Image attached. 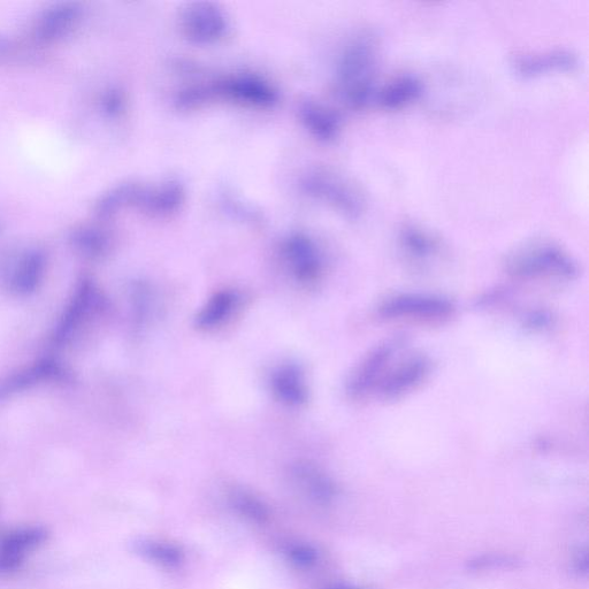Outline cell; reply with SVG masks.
I'll return each mask as SVG.
<instances>
[{
	"label": "cell",
	"mask_w": 589,
	"mask_h": 589,
	"mask_svg": "<svg viewBox=\"0 0 589 589\" xmlns=\"http://www.w3.org/2000/svg\"><path fill=\"white\" fill-rule=\"evenodd\" d=\"M109 303L94 281L83 279L60 317L52 335L53 346L64 348L78 340L88 328L102 318Z\"/></svg>",
	"instance_id": "cell-1"
},
{
	"label": "cell",
	"mask_w": 589,
	"mask_h": 589,
	"mask_svg": "<svg viewBox=\"0 0 589 589\" xmlns=\"http://www.w3.org/2000/svg\"><path fill=\"white\" fill-rule=\"evenodd\" d=\"M508 271L517 278H556L571 280L578 266L562 248L550 243L534 244L519 250L508 260Z\"/></svg>",
	"instance_id": "cell-2"
},
{
	"label": "cell",
	"mask_w": 589,
	"mask_h": 589,
	"mask_svg": "<svg viewBox=\"0 0 589 589\" xmlns=\"http://www.w3.org/2000/svg\"><path fill=\"white\" fill-rule=\"evenodd\" d=\"M376 73V42L363 37L351 45L344 58L342 78L349 103L361 107L370 101Z\"/></svg>",
	"instance_id": "cell-3"
},
{
	"label": "cell",
	"mask_w": 589,
	"mask_h": 589,
	"mask_svg": "<svg viewBox=\"0 0 589 589\" xmlns=\"http://www.w3.org/2000/svg\"><path fill=\"white\" fill-rule=\"evenodd\" d=\"M47 269V257L41 249L9 252L0 260V288L13 296H29L40 288Z\"/></svg>",
	"instance_id": "cell-4"
},
{
	"label": "cell",
	"mask_w": 589,
	"mask_h": 589,
	"mask_svg": "<svg viewBox=\"0 0 589 589\" xmlns=\"http://www.w3.org/2000/svg\"><path fill=\"white\" fill-rule=\"evenodd\" d=\"M455 305L446 298L422 294H402L380 305V315L387 319L441 321L455 313Z\"/></svg>",
	"instance_id": "cell-5"
},
{
	"label": "cell",
	"mask_w": 589,
	"mask_h": 589,
	"mask_svg": "<svg viewBox=\"0 0 589 589\" xmlns=\"http://www.w3.org/2000/svg\"><path fill=\"white\" fill-rule=\"evenodd\" d=\"M72 373L58 359L45 357L0 379V401L49 382H70Z\"/></svg>",
	"instance_id": "cell-6"
},
{
	"label": "cell",
	"mask_w": 589,
	"mask_h": 589,
	"mask_svg": "<svg viewBox=\"0 0 589 589\" xmlns=\"http://www.w3.org/2000/svg\"><path fill=\"white\" fill-rule=\"evenodd\" d=\"M431 362L423 355L408 356L399 364H389L376 388L384 400H396L416 389L428 377Z\"/></svg>",
	"instance_id": "cell-7"
},
{
	"label": "cell",
	"mask_w": 589,
	"mask_h": 589,
	"mask_svg": "<svg viewBox=\"0 0 589 589\" xmlns=\"http://www.w3.org/2000/svg\"><path fill=\"white\" fill-rule=\"evenodd\" d=\"M401 347L400 342H388L372 351L359 364L355 372L351 374L347 385V393L351 399L361 400L374 393L388 365Z\"/></svg>",
	"instance_id": "cell-8"
},
{
	"label": "cell",
	"mask_w": 589,
	"mask_h": 589,
	"mask_svg": "<svg viewBox=\"0 0 589 589\" xmlns=\"http://www.w3.org/2000/svg\"><path fill=\"white\" fill-rule=\"evenodd\" d=\"M48 539L43 527H20L0 535V572L17 570L26 555Z\"/></svg>",
	"instance_id": "cell-9"
},
{
	"label": "cell",
	"mask_w": 589,
	"mask_h": 589,
	"mask_svg": "<svg viewBox=\"0 0 589 589\" xmlns=\"http://www.w3.org/2000/svg\"><path fill=\"white\" fill-rule=\"evenodd\" d=\"M81 13L80 6L75 3H59L49 7L36 22V41L51 43L67 36L79 25Z\"/></svg>",
	"instance_id": "cell-10"
},
{
	"label": "cell",
	"mask_w": 589,
	"mask_h": 589,
	"mask_svg": "<svg viewBox=\"0 0 589 589\" xmlns=\"http://www.w3.org/2000/svg\"><path fill=\"white\" fill-rule=\"evenodd\" d=\"M578 57L570 50L556 49L531 55L517 56L512 61L515 71L523 78H534L550 72H570L578 67Z\"/></svg>",
	"instance_id": "cell-11"
},
{
	"label": "cell",
	"mask_w": 589,
	"mask_h": 589,
	"mask_svg": "<svg viewBox=\"0 0 589 589\" xmlns=\"http://www.w3.org/2000/svg\"><path fill=\"white\" fill-rule=\"evenodd\" d=\"M272 392L288 407H301L308 401V387L304 373L295 364H283L272 373Z\"/></svg>",
	"instance_id": "cell-12"
},
{
	"label": "cell",
	"mask_w": 589,
	"mask_h": 589,
	"mask_svg": "<svg viewBox=\"0 0 589 589\" xmlns=\"http://www.w3.org/2000/svg\"><path fill=\"white\" fill-rule=\"evenodd\" d=\"M239 295L234 290H219L205 303L195 318L198 330L211 331L226 323L239 305Z\"/></svg>",
	"instance_id": "cell-13"
},
{
	"label": "cell",
	"mask_w": 589,
	"mask_h": 589,
	"mask_svg": "<svg viewBox=\"0 0 589 589\" xmlns=\"http://www.w3.org/2000/svg\"><path fill=\"white\" fill-rule=\"evenodd\" d=\"M292 476L302 491L319 503H328L335 496L333 481L321 472L316 465L298 462L292 468Z\"/></svg>",
	"instance_id": "cell-14"
},
{
	"label": "cell",
	"mask_w": 589,
	"mask_h": 589,
	"mask_svg": "<svg viewBox=\"0 0 589 589\" xmlns=\"http://www.w3.org/2000/svg\"><path fill=\"white\" fill-rule=\"evenodd\" d=\"M422 94V81L413 75H402L379 91L378 103L386 110H399L417 101Z\"/></svg>",
	"instance_id": "cell-15"
},
{
	"label": "cell",
	"mask_w": 589,
	"mask_h": 589,
	"mask_svg": "<svg viewBox=\"0 0 589 589\" xmlns=\"http://www.w3.org/2000/svg\"><path fill=\"white\" fill-rule=\"evenodd\" d=\"M71 243L80 255L89 259L101 258L109 249L107 237L93 227H80L71 234Z\"/></svg>",
	"instance_id": "cell-16"
},
{
	"label": "cell",
	"mask_w": 589,
	"mask_h": 589,
	"mask_svg": "<svg viewBox=\"0 0 589 589\" xmlns=\"http://www.w3.org/2000/svg\"><path fill=\"white\" fill-rule=\"evenodd\" d=\"M402 247L408 254L417 259H427L439 250V243L434 237L416 226H407L401 233Z\"/></svg>",
	"instance_id": "cell-17"
},
{
	"label": "cell",
	"mask_w": 589,
	"mask_h": 589,
	"mask_svg": "<svg viewBox=\"0 0 589 589\" xmlns=\"http://www.w3.org/2000/svg\"><path fill=\"white\" fill-rule=\"evenodd\" d=\"M290 265L295 278L304 283L316 281L320 274L319 258L307 244L295 246L289 254Z\"/></svg>",
	"instance_id": "cell-18"
},
{
	"label": "cell",
	"mask_w": 589,
	"mask_h": 589,
	"mask_svg": "<svg viewBox=\"0 0 589 589\" xmlns=\"http://www.w3.org/2000/svg\"><path fill=\"white\" fill-rule=\"evenodd\" d=\"M234 507L241 515L257 523H265L270 517V510L258 497L248 493H235Z\"/></svg>",
	"instance_id": "cell-19"
},
{
	"label": "cell",
	"mask_w": 589,
	"mask_h": 589,
	"mask_svg": "<svg viewBox=\"0 0 589 589\" xmlns=\"http://www.w3.org/2000/svg\"><path fill=\"white\" fill-rule=\"evenodd\" d=\"M140 552L159 564L165 566H177L182 562L181 550L167 543L143 542L140 545Z\"/></svg>",
	"instance_id": "cell-20"
},
{
	"label": "cell",
	"mask_w": 589,
	"mask_h": 589,
	"mask_svg": "<svg viewBox=\"0 0 589 589\" xmlns=\"http://www.w3.org/2000/svg\"><path fill=\"white\" fill-rule=\"evenodd\" d=\"M289 558L298 566H310L315 564L317 561V552L310 546L307 545H296L290 548Z\"/></svg>",
	"instance_id": "cell-21"
},
{
	"label": "cell",
	"mask_w": 589,
	"mask_h": 589,
	"mask_svg": "<svg viewBox=\"0 0 589 589\" xmlns=\"http://www.w3.org/2000/svg\"><path fill=\"white\" fill-rule=\"evenodd\" d=\"M11 52V44L5 38L0 37V59L7 57Z\"/></svg>",
	"instance_id": "cell-22"
},
{
	"label": "cell",
	"mask_w": 589,
	"mask_h": 589,
	"mask_svg": "<svg viewBox=\"0 0 589 589\" xmlns=\"http://www.w3.org/2000/svg\"><path fill=\"white\" fill-rule=\"evenodd\" d=\"M327 589H358V588L350 587V586H333V587H330Z\"/></svg>",
	"instance_id": "cell-23"
}]
</instances>
